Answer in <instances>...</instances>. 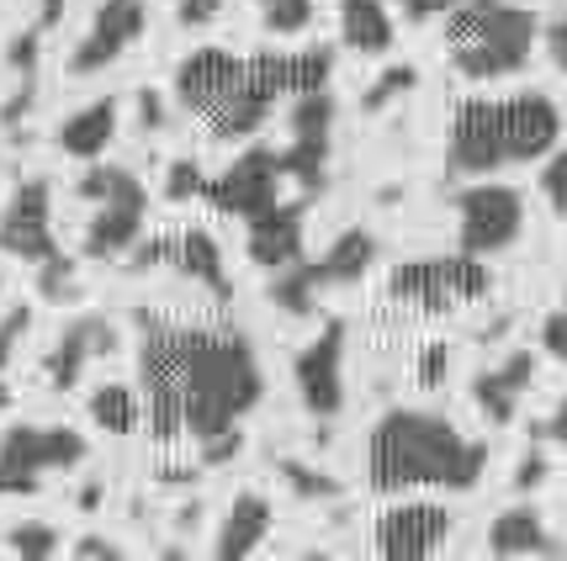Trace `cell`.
Returning a JSON list of instances; mask_svg holds the SVG:
<instances>
[{"label": "cell", "mask_w": 567, "mask_h": 561, "mask_svg": "<svg viewBox=\"0 0 567 561\" xmlns=\"http://www.w3.org/2000/svg\"><path fill=\"white\" fill-rule=\"evenodd\" d=\"M138 397L159 445L239 429L266 397V371L245 329L234 323H171L138 313Z\"/></svg>", "instance_id": "cell-1"}, {"label": "cell", "mask_w": 567, "mask_h": 561, "mask_svg": "<svg viewBox=\"0 0 567 561\" xmlns=\"http://www.w3.org/2000/svg\"><path fill=\"white\" fill-rule=\"evenodd\" d=\"M483 471H488V445L467 439L451 418L430 408H388L367 435L371 492H472L483 482Z\"/></svg>", "instance_id": "cell-2"}, {"label": "cell", "mask_w": 567, "mask_h": 561, "mask_svg": "<svg viewBox=\"0 0 567 561\" xmlns=\"http://www.w3.org/2000/svg\"><path fill=\"white\" fill-rule=\"evenodd\" d=\"M563 138V112L542 91H515L498 101H462L445 127V170L488 180L494 170L546 159Z\"/></svg>", "instance_id": "cell-3"}, {"label": "cell", "mask_w": 567, "mask_h": 561, "mask_svg": "<svg viewBox=\"0 0 567 561\" xmlns=\"http://www.w3.org/2000/svg\"><path fill=\"white\" fill-rule=\"evenodd\" d=\"M536 17L515 0H456L445 11V59L462 80H509L536 53Z\"/></svg>", "instance_id": "cell-4"}, {"label": "cell", "mask_w": 567, "mask_h": 561, "mask_svg": "<svg viewBox=\"0 0 567 561\" xmlns=\"http://www.w3.org/2000/svg\"><path fill=\"white\" fill-rule=\"evenodd\" d=\"M488 287H494L488 260L462 254V249H456V254H430V260H403V266H393V276H388V297L420 308V313H451V308H462V302L488 297Z\"/></svg>", "instance_id": "cell-5"}, {"label": "cell", "mask_w": 567, "mask_h": 561, "mask_svg": "<svg viewBox=\"0 0 567 561\" xmlns=\"http://www.w3.org/2000/svg\"><path fill=\"white\" fill-rule=\"evenodd\" d=\"M519 228H525V196L515 186H498L494 175L456 196V245H462V254H477V260L504 254V249H515Z\"/></svg>", "instance_id": "cell-6"}, {"label": "cell", "mask_w": 567, "mask_h": 561, "mask_svg": "<svg viewBox=\"0 0 567 561\" xmlns=\"http://www.w3.org/2000/svg\"><path fill=\"white\" fill-rule=\"evenodd\" d=\"M346 340H350L346 318H323V329L297 350L292 361L297 397H302V408L319 424H329L346 408Z\"/></svg>", "instance_id": "cell-7"}, {"label": "cell", "mask_w": 567, "mask_h": 561, "mask_svg": "<svg viewBox=\"0 0 567 561\" xmlns=\"http://www.w3.org/2000/svg\"><path fill=\"white\" fill-rule=\"evenodd\" d=\"M202 201H207L213 212H223V218H255V212H266L271 201H281L276 148H245L223 175H207Z\"/></svg>", "instance_id": "cell-8"}, {"label": "cell", "mask_w": 567, "mask_h": 561, "mask_svg": "<svg viewBox=\"0 0 567 561\" xmlns=\"http://www.w3.org/2000/svg\"><path fill=\"white\" fill-rule=\"evenodd\" d=\"M0 254L27 260V266H43L49 254H59L53 239V186L43 175L22 180L11 201L0 207Z\"/></svg>", "instance_id": "cell-9"}, {"label": "cell", "mask_w": 567, "mask_h": 561, "mask_svg": "<svg viewBox=\"0 0 567 561\" xmlns=\"http://www.w3.org/2000/svg\"><path fill=\"white\" fill-rule=\"evenodd\" d=\"M144 32H148V0H101L91 27H85V38L70 53V74L80 80V74L112 70Z\"/></svg>", "instance_id": "cell-10"}, {"label": "cell", "mask_w": 567, "mask_h": 561, "mask_svg": "<svg viewBox=\"0 0 567 561\" xmlns=\"http://www.w3.org/2000/svg\"><path fill=\"white\" fill-rule=\"evenodd\" d=\"M276 101H281V85H276V70H271V49L245 59V74H239V85L228 91L218 112H207V127H213V138L223 144H239V138H255L266 117L276 112Z\"/></svg>", "instance_id": "cell-11"}, {"label": "cell", "mask_w": 567, "mask_h": 561, "mask_svg": "<svg viewBox=\"0 0 567 561\" xmlns=\"http://www.w3.org/2000/svg\"><path fill=\"white\" fill-rule=\"evenodd\" d=\"M91 456V445L70 424H11L0 435V466L27 471V477H49V471H74Z\"/></svg>", "instance_id": "cell-12"}, {"label": "cell", "mask_w": 567, "mask_h": 561, "mask_svg": "<svg viewBox=\"0 0 567 561\" xmlns=\"http://www.w3.org/2000/svg\"><path fill=\"white\" fill-rule=\"evenodd\" d=\"M456 530V519L445 503H398L377 519V557L388 561H424L435 557Z\"/></svg>", "instance_id": "cell-13"}, {"label": "cell", "mask_w": 567, "mask_h": 561, "mask_svg": "<svg viewBox=\"0 0 567 561\" xmlns=\"http://www.w3.org/2000/svg\"><path fill=\"white\" fill-rule=\"evenodd\" d=\"M239 74H245V59L239 53L218 49V43H207V49H192L181 64H175V101L186 106V112H218L228 91L239 85Z\"/></svg>", "instance_id": "cell-14"}, {"label": "cell", "mask_w": 567, "mask_h": 561, "mask_svg": "<svg viewBox=\"0 0 567 561\" xmlns=\"http://www.w3.org/2000/svg\"><path fill=\"white\" fill-rule=\"evenodd\" d=\"M117 350V329L106 323V318L85 313V318H70L64 323V334L53 340L49 361H43V371H49V387L53 392H74L80 387V376L96 366V361H106Z\"/></svg>", "instance_id": "cell-15"}, {"label": "cell", "mask_w": 567, "mask_h": 561, "mask_svg": "<svg viewBox=\"0 0 567 561\" xmlns=\"http://www.w3.org/2000/svg\"><path fill=\"white\" fill-rule=\"evenodd\" d=\"M249 222V260L260 270H281L302 260V222H308V196H297V201H271L266 212H255Z\"/></svg>", "instance_id": "cell-16"}, {"label": "cell", "mask_w": 567, "mask_h": 561, "mask_svg": "<svg viewBox=\"0 0 567 561\" xmlns=\"http://www.w3.org/2000/svg\"><path fill=\"white\" fill-rule=\"evenodd\" d=\"M144 218H148V191L112 196V201H96V218L85 222V245L80 254L85 260H123L127 249L144 239Z\"/></svg>", "instance_id": "cell-17"}, {"label": "cell", "mask_w": 567, "mask_h": 561, "mask_svg": "<svg viewBox=\"0 0 567 561\" xmlns=\"http://www.w3.org/2000/svg\"><path fill=\"white\" fill-rule=\"evenodd\" d=\"M382 260V239L371 233V228H346L334 245L323 249L319 260H308L313 266V281H319V292H334V287H355V281H367V270Z\"/></svg>", "instance_id": "cell-18"}, {"label": "cell", "mask_w": 567, "mask_h": 561, "mask_svg": "<svg viewBox=\"0 0 567 561\" xmlns=\"http://www.w3.org/2000/svg\"><path fill=\"white\" fill-rule=\"evenodd\" d=\"M271 503L260 498V492H239L234 503H228V513H223L218 524V540H213V557L218 561H245L260 551V540L271 536Z\"/></svg>", "instance_id": "cell-19"}, {"label": "cell", "mask_w": 567, "mask_h": 561, "mask_svg": "<svg viewBox=\"0 0 567 561\" xmlns=\"http://www.w3.org/2000/svg\"><path fill=\"white\" fill-rule=\"evenodd\" d=\"M165 266L181 270L186 281H197L207 292L228 302L234 287H228V270H223V245L207 233V228H186V233H171V254H165Z\"/></svg>", "instance_id": "cell-20"}, {"label": "cell", "mask_w": 567, "mask_h": 561, "mask_svg": "<svg viewBox=\"0 0 567 561\" xmlns=\"http://www.w3.org/2000/svg\"><path fill=\"white\" fill-rule=\"evenodd\" d=\"M117 138V96H96L85 101L80 112H70L64 123H59V148L70 154V159H101L106 148Z\"/></svg>", "instance_id": "cell-21"}, {"label": "cell", "mask_w": 567, "mask_h": 561, "mask_svg": "<svg viewBox=\"0 0 567 561\" xmlns=\"http://www.w3.org/2000/svg\"><path fill=\"white\" fill-rule=\"evenodd\" d=\"M340 43L361 59H382L393 53L398 27L388 0H340Z\"/></svg>", "instance_id": "cell-22"}, {"label": "cell", "mask_w": 567, "mask_h": 561, "mask_svg": "<svg viewBox=\"0 0 567 561\" xmlns=\"http://www.w3.org/2000/svg\"><path fill=\"white\" fill-rule=\"evenodd\" d=\"M563 546L551 540V530H546V519L536 509H525V503H515V509H504L488 524V557H557Z\"/></svg>", "instance_id": "cell-23"}, {"label": "cell", "mask_w": 567, "mask_h": 561, "mask_svg": "<svg viewBox=\"0 0 567 561\" xmlns=\"http://www.w3.org/2000/svg\"><path fill=\"white\" fill-rule=\"evenodd\" d=\"M276 80H281V96L329 91V80H334V49L329 43H308V49H297V53H276Z\"/></svg>", "instance_id": "cell-24"}, {"label": "cell", "mask_w": 567, "mask_h": 561, "mask_svg": "<svg viewBox=\"0 0 567 561\" xmlns=\"http://www.w3.org/2000/svg\"><path fill=\"white\" fill-rule=\"evenodd\" d=\"M85 414H91V424L106 429V435H133V429L144 424V397L127 387V382H101V387L91 392V403H85Z\"/></svg>", "instance_id": "cell-25"}, {"label": "cell", "mask_w": 567, "mask_h": 561, "mask_svg": "<svg viewBox=\"0 0 567 561\" xmlns=\"http://www.w3.org/2000/svg\"><path fill=\"white\" fill-rule=\"evenodd\" d=\"M276 313L287 318H313L319 313V281H313V266L308 260H292V266L271 270V287H266Z\"/></svg>", "instance_id": "cell-26"}, {"label": "cell", "mask_w": 567, "mask_h": 561, "mask_svg": "<svg viewBox=\"0 0 567 561\" xmlns=\"http://www.w3.org/2000/svg\"><path fill=\"white\" fill-rule=\"evenodd\" d=\"M334 117H340L334 96L329 91H308V96H292L287 127H292V138H302V144H329L334 138Z\"/></svg>", "instance_id": "cell-27"}, {"label": "cell", "mask_w": 567, "mask_h": 561, "mask_svg": "<svg viewBox=\"0 0 567 561\" xmlns=\"http://www.w3.org/2000/svg\"><path fill=\"white\" fill-rule=\"evenodd\" d=\"M138 186H144V180H138L133 170L91 159V165H85V175L74 180V196H80V201H112V196H127V191H138Z\"/></svg>", "instance_id": "cell-28"}, {"label": "cell", "mask_w": 567, "mask_h": 561, "mask_svg": "<svg viewBox=\"0 0 567 561\" xmlns=\"http://www.w3.org/2000/svg\"><path fill=\"white\" fill-rule=\"evenodd\" d=\"M472 403H477V414L488 418L494 429H504L509 418H515V403H519V392L498 376V371H477L472 376Z\"/></svg>", "instance_id": "cell-29"}, {"label": "cell", "mask_w": 567, "mask_h": 561, "mask_svg": "<svg viewBox=\"0 0 567 561\" xmlns=\"http://www.w3.org/2000/svg\"><path fill=\"white\" fill-rule=\"evenodd\" d=\"M414 85H420V70H414V64H393V70H382V74H377V80L367 85V96H361V112H367V117H377V112H388L398 96H409Z\"/></svg>", "instance_id": "cell-30"}, {"label": "cell", "mask_w": 567, "mask_h": 561, "mask_svg": "<svg viewBox=\"0 0 567 561\" xmlns=\"http://www.w3.org/2000/svg\"><path fill=\"white\" fill-rule=\"evenodd\" d=\"M6 546H11V557H22V561H49V557H59V530L43 524V519H27V524H17L6 536Z\"/></svg>", "instance_id": "cell-31"}, {"label": "cell", "mask_w": 567, "mask_h": 561, "mask_svg": "<svg viewBox=\"0 0 567 561\" xmlns=\"http://www.w3.org/2000/svg\"><path fill=\"white\" fill-rule=\"evenodd\" d=\"M260 17L271 38H297L313 27V0H260Z\"/></svg>", "instance_id": "cell-32"}, {"label": "cell", "mask_w": 567, "mask_h": 561, "mask_svg": "<svg viewBox=\"0 0 567 561\" xmlns=\"http://www.w3.org/2000/svg\"><path fill=\"white\" fill-rule=\"evenodd\" d=\"M38 297H43V302H74V297H80V287H74V260L64 249L38 266Z\"/></svg>", "instance_id": "cell-33"}, {"label": "cell", "mask_w": 567, "mask_h": 561, "mask_svg": "<svg viewBox=\"0 0 567 561\" xmlns=\"http://www.w3.org/2000/svg\"><path fill=\"white\" fill-rule=\"evenodd\" d=\"M276 471H281V482H287L297 498H340V482H334V477H323V471L292 461V456H281V461H276Z\"/></svg>", "instance_id": "cell-34"}, {"label": "cell", "mask_w": 567, "mask_h": 561, "mask_svg": "<svg viewBox=\"0 0 567 561\" xmlns=\"http://www.w3.org/2000/svg\"><path fill=\"white\" fill-rule=\"evenodd\" d=\"M207 191V175H202L197 159H171L165 170V201H202Z\"/></svg>", "instance_id": "cell-35"}, {"label": "cell", "mask_w": 567, "mask_h": 561, "mask_svg": "<svg viewBox=\"0 0 567 561\" xmlns=\"http://www.w3.org/2000/svg\"><path fill=\"white\" fill-rule=\"evenodd\" d=\"M542 191H546V201H551V212H557V218H567V148H551V154H546Z\"/></svg>", "instance_id": "cell-36"}, {"label": "cell", "mask_w": 567, "mask_h": 561, "mask_svg": "<svg viewBox=\"0 0 567 561\" xmlns=\"http://www.w3.org/2000/svg\"><path fill=\"white\" fill-rule=\"evenodd\" d=\"M38 53H43V27H27L11 38V49H6V64L17 74H38Z\"/></svg>", "instance_id": "cell-37"}, {"label": "cell", "mask_w": 567, "mask_h": 561, "mask_svg": "<svg viewBox=\"0 0 567 561\" xmlns=\"http://www.w3.org/2000/svg\"><path fill=\"white\" fill-rule=\"evenodd\" d=\"M197 445H202V466H228L245 450V424H239V429H223V435H213V439H197Z\"/></svg>", "instance_id": "cell-38"}, {"label": "cell", "mask_w": 567, "mask_h": 561, "mask_svg": "<svg viewBox=\"0 0 567 561\" xmlns=\"http://www.w3.org/2000/svg\"><path fill=\"white\" fill-rule=\"evenodd\" d=\"M27 329H32V308H11V313L0 318V371L11 366V350H17V344H22V334Z\"/></svg>", "instance_id": "cell-39"}, {"label": "cell", "mask_w": 567, "mask_h": 561, "mask_svg": "<svg viewBox=\"0 0 567 561\" xmlns=\"http://www.w3.org/2000/svg\"><path fill=\"white\" fill-rule=\"evenodd\" d=\"M494 371L519 392V397H525V392H530V382H536V355H530V350H515V355H509L504 366H494Z\"/></svg>", "instance_id": "cell-40"}, {"label": "cell", "mask_w": 567, "mask_h": 561, "mask_svg": "<svg viewBox=\"0 0 567 561\" xmlns=\"http://www.w3.org/2000/svg\"><path fill=\"white\" fill-rule=\"evenodd\" d=\"M551 477V461H546L542 450H530V456H519V466H515V492H536Z\"/></svg>", "instance_id": "cell-41"}, {"label": "cell", "mask_w": 567, "mask_h": 561, "mask_svg": "<svg viewBox=\"0 0 567 561\" xmlns=\"http://www.w3.org/2000/svg\"><path fill=\"white\" fill-rule=\"evenodd\" d=\"M542 350L551 355V361H563V366H567V308H563V313H551L542 323Z\"/></svg>", "instance_id": "cell-42"}, {"label": "cell", "mask_w": 567, "mask_h": 561, "mask_svg": "<svg viewBox=\"0 0 567 561\" xmlns=\"http://www.w3.org/2000/svg\"><path fill=\"white\" fill-rule=\"evenodd\" d=\"M70 557H80V561H123V546H112L106 536H80L70 546Z\"/></svg>", "instance_id": "cell-43"}, {"label": "cell", "mask_w": 567, "mask_h": 561, "mask_svg": "<svg viewBox=\"0 0 567 561\" xmlns=\"http://www.w3.org/2000/svg\"><path fill=\"white\" fill-rule=\"evenodd\" d=\"M445 366H451V344H430V350L420 355V382L424 387H441Z\"/></svg>", "instance_id": "cell-44"}, {"label": "cell", "mask_w": 567, "mask_h": 561, "mask_svg": "<svg viewBox=\"0 0 567 561\" xmlns=\"http://www.w3.org/2000/svg\"><path fill=\"white\" fill-rule=\"evenodd\" d=\"M223 6H228V0H181V6H175V22L181 27H207Z\"/></svg>", "instance_id": "cell-45"}, {"label": "cell", "mask_w": 567, "mask_h": 561, "mask_svg": "<svg viewBox=\"0 0 567 561\" xmlns=\"http://www.w3.org/2000/svg\"><path fill=\"white\" fill-rule=\"evenodd\" d=\"M32 96H38V74H22V91H17V96L6 101V106H0V123L6 127H17L27 117V106H32Z\"/></svg>", "instance_id": "cell-46"}, {"label": "cell", "mask_w": 567, "mask_h": 561, "mask_svg": "<svg viewBox=\"0 0 567 561\" xmlns=\"http://www.w3.org/2000/svg\"><path fill=\"white\" fill-rule=\"evenodd\" d=\"M393 11H403L409 22H435V17H445L456 0H388Z\"/></svg>", "instance_id": "cell-47"}, {"label": "cell", "mask_w": 567, "mask_h": 561, "mask_svg": "<svg viewBox=\"0 0 567 561\" xmlns=\"http://www.w3.org/2000/svg\"><path fill=\"white\" fill-rule=\"evenodd\" d=\"M171 123V117H165V101H159V91H138V127H144V133H159V127Z\"/></svg>", "instance_id": "cell-48"}, {"label": "cell", "mask_w": 567, "mask_h": 561, "mask_svg": "<svg viewBox=\"0 0 567 561\" xmlns=\"http://www.w3.org/2000/svg\"><path fill=\"white\" fill-rule=\"evenodd\" d=\"M38 488H43V477H27V471L0 466V498H32Z\"/></svg>", "instance_id": "cell-49"}, {"label": "cell", "mask_w": 567, "mask_h": 561, "mask_svg": "<svg viewBox=\"0 0 567 561\" xmlns=\"http://www.w3.org/2000/svg\"><path fill=\"white\" fill-rule=\"evenodd\" d=\"M530 439H551V445H567V397L551 408V418L530 424Z\"/></svg>", "instance_id": "cell-50"}, {"label": "cell", "mask_w": 567, "mask_h": 561, "mask_svg": "<svg viewBox=\"0 0 567 561\" xmlns=\"http://www.w3.org/2000/svg\"><path fill=\"white\" fill-rule=\"evenodd\" d=\"M546 53H551V64L567 74V11L551 27H546Z\"/></svg>", "instance_id": "cell-51"}, {"label": "cell", "mask_w": 567, "mask_h": 561, "mask_svg": "<svg viewBox=\"0 0 567 561\" xmlns=\"http://www.w3.org/2000/svg\"><path fill=\"white\" fill-rule=\"evenodd\" d=\"M64 11H70V0H38V27L49 32V27L64 22Z\"/></svg>", "instance_id": "cell-52"}, {"label": "cell", "mask_w": 567, "mask_h": 561, "mask_svg": "<svg viewBox=\"0 0 567 561\" xmlns=\"http://www.w3.org/2000/svg\"><path fill=\"white\" fill-rule=\"evenodd\" d=\"M74 503H80L85 513H96L101 509V482H85V488L74 492Z\"/></svg>", "instance_id": "cell-53"}, {"label": "cell", "mask_w": 567, "mask_h": 561, "mask_svg": "<svg viewBox=\"0 0 567 561\" xmlns=\"http://www.w3.org/2000/svg\"><path fill=\"white\" fill-rule=\"evenodd\" d=\"M6 408H11V387L0 382V414H6Z\"/></svg>", "instance_id": "cell-54"}]
</instances>
